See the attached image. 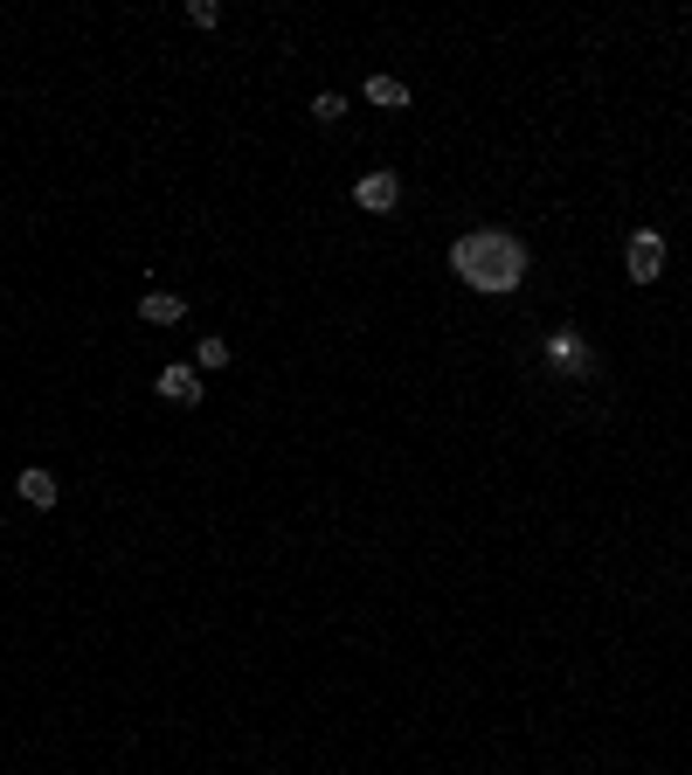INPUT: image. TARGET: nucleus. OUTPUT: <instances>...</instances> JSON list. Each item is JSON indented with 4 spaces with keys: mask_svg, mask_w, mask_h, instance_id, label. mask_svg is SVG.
<instances>
[{
    "mask_svg": "<svg viewBox=\"0 0 692 775\" xmlns=\"http://www.w3.org/2000/svg\"><path fill=\"white\" fill-rule=\"evenodd\" d=\"M451 271L485 298L519 291V277H527V242L506 236V229H471V236L451 242Z\"/></svg>",
    "mask_w": 692,
    "mask_h": 775,
    "instance_id": "nucleus-1",
    "label": "nucleus"
},
{
    "mask_svg": "<svg viewBox=\"0 0 692 775\" xmlns=\"http://www.w3.org/2000/svg\"><path fill=\"white\" fill-rule=\"evenodd\" d=\"M139 318H146V326H180V318H187V298H174V291H146V298H139Z\"/></svg>",
    "mask_w": 692,
    "mask_h": 775,
    "instance_id": "nucleus-6",
    "label": "nucleus"
},
{
    "mask_svg": "<svg viewBox=\"0 0 692 775\" xmlns=\"http://www.w3.org/2000/svg\"><path fill=\"white\" fill-rule=\"evenodd\" d=\"M22 499L35 505V513H49V505H55V478H49V471H22Z\"/></svg>",
    "mask_w": 692,
    "mask_h": 775,
    "instance_id": "nucleus-7",
    "label": "nucleus"
},
{
    "mask_svg": "<svg viewBox=\"0 0 692 775\" xmlns=\"http://www.w3.org/2000/svg\"><path fill=\"white\" fill-rule=\"evenodd\" d=\"M194 361H201V367H229V339H201Z\"/></svg>",
    "mask_w": 692,
    "mask_h": 775,
    "instance_id": "nucleus-10",
    "label": "nucleus"
},
{
    "mask_svg": "<svg viewBox=\"0 0 692 775\" xmlns=\"http://www.w3.org/2000/svg\"><path fill=\"white\" fill-rule=\"evenodd\" d=\"M624 263H630V285H658V277H665V236L638 229L624 242Z\"/></svg>",
    "mask_w": 692,
    "mask_h": 775,
    "instance_id": "nucleus-2",
    "label": "nucleus"
},
{
    "mask_svg": "<svg viewBox=\"0 0 692 775\" xmlns=\"http://www.w3.org/2000/svg\"><path fill=\"white\" fill-rule=\"evenodd\" d=\"M160 395H166V402H180V409H194L201 402V395H209V388H201V367H160V382H153Z\"/></svg>",
    "mask_w": 692,
    "mask_h": 775,
    "instance_id": "nucleus-4",
    "label": "nucleus"
},
{
    "mask_svg": "<svg viewBox=\"0 0 692 775\" xmlns=\"http://www.w3.org/2000/svg\"><path fill=\"white\" fill-rule=\"evenodd\" d=\"M312 118H319V125H340V118H347V98H340V90H319V98H312Z\"/></svg>",
    "mask_w": 692,
    "mask_h": 775,
    "instance_id": "nucleus-9",
    "label": "nucleus"
},
{
    "mask_svg": "<svg viewBox=\"0 0 692 775\" xmlns=\"http://www.w3.org/2000/svg\"><path fill=\"white\" fill-rule=\"evenodd\" d=\"M367 104H388V111H408V84L402 77H367Z\"/></svg>",
    "mask_w": 692,
    "mask_h": 775,
    "instance_id": "nucleus-8",
    "label": "nucleus"
},
{
    "mask_svg": "<svg viewBox=\"0 0 692 775\" xmlns=\"http://www.w3.org/2000/svg\"><path fill=\"white\" fill-rule=\"evenodd\" d=\"M548 361H554L561 374H595V353H589V339L575 333V326H561V333L548 339Z\"/></svg>",
    "mask_w": 692,
    "mask_h": 775,
    "instance_id": "nucleus-3",
    "label": "nucleus"
},
{
    "mask_svg": "<svg viewBox=\"0 0 692 775\" xmlns=\"http://www.w3.org/2000/svg\"><path fill=\"white\" fill-rule=\"evenodd\" d=\"M353 201H361L367 215H388V208L402 201V180H395V174H367L361 187H353Z\"/></svg>",
    "mask_w": 692,
    "mask_h": 775,
    "instance_id": "nucleus-5",
    "label": "nucleus"
},
{
    "mask_svg": "<svg viewBox=\"0 0 692 775\" xmlns=\"http://www.w3.org/2000/svg\"><path fill=\"white\" fill-rule=\"evenodd\" d=\"M187 22H194V28H215L222 8H215V0H187Z\"/></svg>",
    "mask_w": 692,
    "mask_h": 775,
    "instance_id": "nucleus-11",
    "label": "nucleus"
}]
</instances>
